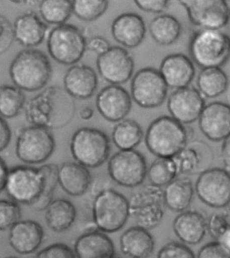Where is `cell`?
<instances>
[{"label": "cell", "mask_w": 230, "mask_h": 258, "mask_svg": "<svg viewBox=\"0 0 230 258\" xmlns=\"http://www.w3.org/2000/svg\"><path fill=\"white\" fill-rule=\"evenodd\" d=\"M24 110L28 122L49 130L69 124L76 108L73 98L64 89L50 86L27 101Z\"/></svg>", "instance_id": "1"}, {"label": "cell", "mask_w": 230, "mask_h": 258, "mask_svg": "<svg viewBox=\"0 0 230 258\" xmlns=\"http://www.w3.org/2000/svg\"><path fill=\"white\" fill-rule=\"evenodd\" d=\"M9 73L16 87L33 92L44 88L52 75V67L45 53L28 48L16 55L10 66Z\"/></svg>", "instance_id": "2"}, {"label": "cell", "mask_w": 230, "mask_h": 258, "mask_svg": "<svg viewBox=\"0 0 230 258\" xmlns=\"http://www.w3.org/2000/svg\"><path fill=\"white\" fill-rule=\"evenodd\" d=\"M5 190L10 199L19 204L31 206L37 199L45 205L53 200V194L47 192L41 168L17 166L9 170Z\"/></svg>", "instance_id": "3"}, {"label": "cell", "mask_w": 230, "mask_h": 258, "mask_svg": "<svg viewBox=\"0 0 230 258\" xmlns=\"http://www.w3.org/2000/svg\"><path fill=\"white\" fill-rule=\"evenodd\" d=\"M188 140V132L183 124L168 116L152 121L145 136L148 150L158 158H173L187 146Z\"/></svg>", "instance_id": "4"}, {"label": "cell", "mask_w": 230, "mask_h": 258, "mask_svg": "<svg viewBox=\"0 0 230 258\" xmlns=\"http://www.w3.org/2000/svg\"><path fill=\"white\" fill-rule=\"evenodd\" d=\"M189 50L192 59L201 68H220L229 59V37L220 30H200L192 36Z\"/></svg>", "instance_id": "5"}, {"label": "cell", "mask_w": 230, "mask_h": 258, "mask_svg": "<svg viewBox=\"0 0 230 258\" xmlns=\"http://www.w3.org/2000/svg\"><path fill=\"white\" fill-rule=\"evenodd\" d=\"M92 211L96 229L104 233L120 231L130 217L128 200L112 188L95 196Z\"/></svg>", "instance_id": "6"}, {"label": "cell", "mask_w": 230, "mask_h": 258, "mask_svg": "<svg viewBox=\"0 0 230 258\" xmlns=\"http://www.w3.org/2000/svg\"><path fill=\"white\" fill-rule=\"evenodd\" d=\"M110 139L98 128L83 127L73 134L70 152L77 163L87 168L100 167L108 160Z\"/></svg>", "instance_id": "7"}, {"label": "cell", "mask_w": 230, "mask_h": 258, "mask_svg": "<svg viewBox=\"0 0 230 258\" xmlns=\"http://www.w3.org/2000/svg\"><path fill=\"white\" fill-rule=\"evenodd\" d=\"M49 55L61 64H75L87 49V39L81 30L69 24L55 26L47 35Z\"/></svg>", "instance_id": "8"}, {"label": "cell", "mask_w": 230, "mask_h": 258, "mask_svg": "<svg viewBox=\"0 0 230 258\" xmlns=\"http://www.w3.org/2000/svg\"><path fill=\"white\" fill-rule=\"evenodd\" d=\"M129 214L136 226L150 230L158 227L164 216V189L154 184H146L131 196Z\"/></svg>", "instance_id": "9"}, {"label": "cell", "mask_w": 230, "mask_h": 258, "mask_svg": "<svg viewBox=\"0 0 230 258\" xmlns=\"http://www.w3.org/2000/svg\"><path fill=\"white\" fill-rule=\"evenodd\" d=\"M17 136L16 154L24 163L42 164L54 152L55 139L49 129L31 125L21 129Z\"/></svg>", "instance_id": "10"}, {"label": "cell", "mask_w": 230, "mask_h": 258, "mask_svg": "<svg viewBox=\"0 0 230 258\" xmlns=\"http://www.w3.org/2000/svg\"><path fill=\"white\" fill-rule=\"evenodd\" d=\"M108 168L113 181L124 187L139 186L147 174L145 158L134 150H120L113 155Z\"/></svg>", "instance_id": "11"}, {"label": "cell", "mask_w": 230, "mask_h": 258, "mask_svg": "<svg viewBox=\"0 0 230 258\" xmlns=\"http://www.w3.org/2000/svg\"><path fill=\"white\" fill-rule=\"evenodd\" d=\"M168 87L156 69H140L131 82V95L134 102L144 108L162 106L167 98Z\"/></svg>", "instance_id": "12"}, {"label": "cell", "mask_w": 230, "mask_h": 258, "mask_svg": "<svg viewBox=\"0 0 230 258\" xmlns=\"http://www.w3.org/2000/svg\"><path fill=\"white\" fill-rule=\"evenodd\" d=\"M195 190L199 199L213 208H224L229 204V171L225 168H209L199 174Z\"/></svg>", "instance_id": "13"}, {"label": "cell", "mask_w": 230, "mask_h": 258, "mask_svg": "<svg viewBox=\"0 0 230 258\" xmlns=\"http://www.w3.org/2000/svg\"><path fill=\"white\" fill-rule=\"evenodd\" d=\"M192 25L203 29L220 30L227 25L229 7L224 0H182Z\"/></svg>", "instance_id": "14"}, {"label": "cell", "mask_w": 230, "mask_h": 258, "mask_svg": "<svg viewBox=\"0 0 230 258\" xmlns=\"http://www.w3.org/2000/svg\"><path fill=\"white\" fill-rule=\"evenodd\" d=\"M97 67L101 77L112 85L126 83L133 74V57L126 49L120 46L110 47L99 55Z\"/></svg>", "instance_id": "15"}, {"label": "cell", "mask_w": 230, "mask_h": 258, "mask_svg": "<svg viewBox=\"0 0 230 258\" xmlns=\"http://www.w3.org/2000/svg\"><path fill=\"white\" fill-rule=\"evenodd\" d=\"M205 106L203 95L194 87L176 89L168 101V109L172 118L182 124H190L199 120Z\"/></svg>", "instance_id": "16"}, {"label": "cell", "mask_w": 230, "mask_h": 258, "mask_svg": "<svg viewBox=\"0 0 230 258\" xmlns=\"http://www.w3.org/2000/svg\"><path fill=\"white\" fill-rule=\"evenodd\" d=\"M132 106L130 94L119 85L104 87L97 95V110L109 122L122 120L130 113Z\"/></svg>", "instance_id": "17"}, {"label": "cell", "mask_w": 230, "mask_h": 258, "mask_svg": "<svg viewBox=\"0 0 230 258\" xmlns=\"http://www.w3.org/2000/svg\"><path fill=\"white\" fill-rule=\"evenodd\" d=\"M199 124L204 136L212 142H221L229 138V104L221 102L210 103L204 107Z\"/></svg>", "instance_id": "18"}, {"label": "cell", "mask_w": 230, "mask_h": 258, "mask_svg": "<svg viewBox=\"0 0 230 258\" xmlns=\"http://www.w3.org/2000/svg\"><path fill=\"white\" fill-rule=\"evenodd\" d=\"M44 237V230L39 222L21 220L10 229L9 242L18 253L29 255L40 247Z\"/></svg>", "instance_id": "19"}, {"label": "cell", "mask_w": 230, "mask_h": 258, "mask_svg": "<svg viewBox=\"0 0 230 258\" xmlns=\"http://www.w3.org/2000/svg\"><path fill=\"white\" fill-rule=\"evenodd\" d=\"M168 87L181 89L188 87L195 75L191 59L182 53L167 55L161 63L160 71Z\"/></svg>", "instance_id": "20"}, {"label": "cell", "mask_w": 230, "mask_h": 258, "mask_svg": "<svg viewBox=\"0 0 230 258\" xmlns=\"http://www.w3.org/2000/svg\"><path fill=\"white\" fill-rule=\"evenodd\" d=\"M98 78L91 67L85 64L71 67L63 77V89L73 98L87 100L94 95Z\"/></svg>", "instance_id": "21"}, {"label": "cell", "mask_w": 230, "mask_h": 258, "mask_svg": "<svg viewBox=\"0 0 230 258\" xmlns=\"http://www.w3.org/2000/svg\"><path fill=\"white\" fill-rule=\"evenodd\" d=\"M112 34L117 42L127 48H135L145 37V23L137 14H122L113 21Z\"/></svg>", "instance_id": "22"}, {"label": "cell", "mask_w": 230, "mask_h": 258, "mask_svg": "<svg viewBox=\"0 0 230 258\" xmlns=\"http://www.w3.org/2000/svg\"><path fill=\"white\" fill-rule=\"evenodd\" d=\"M16 41L28 48L38 46L47 35L48 26L35 13L23 14L13 25Z\"/></svg>", "instance_id": "23"}, {"label": "cell", "mask_w": 230, "mask_h": 258, "mask_svg": "<svg viewBox=\"0 0 230 258\" xmlns=\"http://www.w3.org/2000/svg\"><path fill=\"white\" fill-rule=\"evenodd\" d=\"M74 252L76 258H112L115 256V247L106 233L91 230L76 240Z\"/></svg>", "instance_id": "24"}, {"label": "cell", "mask_w": 230, "mask_h": 258, "mask_svg": "<svg viewBox=\"0 0 230 258\" xmlns=\"http://www.w3.org/2000/svg\"><path fill=\"white\" fill-rule=\"evenodd\" d=\"M58 183L69 196L79 197L86 194L93 182L88 168L77 162H65L58 166Z\"/></svg>", "instance_id": "25"}, {"label": "cell", "mask_w": 230, "mask_h": 258, "mask_svg": "<svg viewBox=\"0 0 230 258\" xmlns=\"http://www.w3.org/2000/svg\"><path fill=\"white\" fill-rule=\"evenodd\" d=\"M173 229L178 239L184 243L197 245L207 233V220L199 212H182L174 219Z\"/></svg>", "instance_id": "26"}, {"label": "cell", "mask_w": 230, "mask_h": 258, "mask_svg": "<svg viewBox=\"0 0 230 258\" xmlns=\"http://www.w3.org/2000/svg\"><path fill=\"white\" fill-rule=\"evenodd\" d=\"M120 244L123 254L131 258L149 257L155 249L151 234L138 226L126 230L121 235Z\"/></svg>", "instance_id": "27"}, {"label": "cell", "mask_w": 230, "mask_h": 258, "mask_svg": "<svg viewBox=\"0 0 230 258\" xmlns=\"http://www.w3.org/2000/svg\"><path fill=\"white\" fill-rule=\"evenodd\" d=\"M77 216L76 207L64 198L53 199L45 210L47 227L56 233L67 231L74 223Z\"/></svg>", "instance_id": "28"}, {"label": "cell", "mask_w": 230, "mask_h": 258, "mask_svg": "<svg viewBox=\"0 0 230 258\" xmlns=\"http://www.w3.org/2000/svg\"><path fill=\"white\" fill-rule=\"evenodd\" d=\"M172 159L178 174H201L209 169L213 157L209 152L203 153L195 147L186 146Z\"/></svg>", "instance_id": "29"}, {"label": "cell", "mask_w": 230, "mask_h": 258, "mask_svg": "<svg viewBox=\"0 0 230 258\" xmlns=\"http://www.w3.org/2000/svg\"><path fill=\"white\" fill-rule=\"evenodd\" d=\"M194 197V187L190 178H175L164 190L165 205L172 211H185L191 204Z\"/></svg>", "instance_id": "30"}, {"label": "cell", "mask_w": 230, "mask_h": 258, "mask_svg": "<svg viewBox=\"0 0 230 258\" xmlns=\"http://www.w3.org/2000/svg\"><path fill=\"white\" fill-rule=\"evenodd\" d=\"M148 29L152 39L159 45L166 46L177 41L182 31L181 24L170 15H162L154 18Z\"/></svg>", "instance_id": "31"}, {"label": "cell", "mask_w": 230, "mask_h": 258, "mask_svg": "<svg viewBox=\"0 0 230 258\" xmlns=\"http://www.w3.org/2000/svg\"><path fill=\"white\" fill-rule=\"evenodd\" d=\"M200 93L207 98H215L225 92L228 77L220 68L203 69L197 78Z\"/></svg>", "instance_id": "32"}, {"label": "cell", "mask_w": 230, "mask_h": 258, "mask_svg": "<svg viewBox=\"0 0 230 258\" xmlns=\"http://www.w3.org/2000/svg\"><path fill=\"white\" fill-rule=\"evenodd\" d=\"M143 132L141 126L133 120H122L113 130L112 140L120 150H134L141 143Z\"/></svg>", "instance_id": "33"}, {"label": "cell", "mask_w": 230, "mask_h": 258, "mask_svg": "<svg viewBox=\"0 0 230 258\" xmlns=\"http://www.w3.org/2000/svg\"><path fill=\"white\" fill-rule=\"evenodd\" d=\"M27 102L23 90L13 85L0 86V116L13 118L21 114Z\"/></svg>", "instance_id": "34"}, {"label": "cell", "mask_w": 230, "mask_h": 258, "mask_svg": "<svg viewBox=\"0 0 230 258\" xmlns=\"http://www.w3.org/2000/svg\"><path fill=\"white\" fill-rule=\"evenodd\" d=\"M39 11L45 23L55 26L63 25L72 14V1L43 0L39 3Z\"/></svg>", "instance_id": "35"}, {"label": "cell", "mask_w": 230, "mask_h": 258, "mask_svg": "<svg viewBox=\"0 0 230 258\" xmlns=\"http://www.w3.org/2000/svg\"><path fill=\"white\" fill-rule=\"evenodd\" d=\"M148 180L155 186H166L177 177V167L172 158H158L147 170Z\"/></svg>", "instance_id": "36"}, {"label": "cell", "mask_w": 230, "mask_h": 258, "mask_svg": "<svg viewBox=\"0 0 230 258\" xmlns=\"http://www.w3.org/2000/svg\"><path fill=\"white\" fill-rule=\"evenodd\" d=\"M106 0H75L72 1V13L83 21H95L108 9Z\"/></svg>", "instance_id": "37"}, {"label": "cell", "mask_w": 230, "mask_h": 258, "mask_svg": "<svg viewBox=\"0 0 230 258\" xmlns=\"http://www.w3.org/2000/svg\"><path fill=\"white\" fill-rule=\"evenodd\" d=\"M207 231L216 241L229 247V214H212L207 221Z\"/></svg>", "instance_id": "38"}, {"label": "cell", "mask_w": 230, "mask_h": 258, "mask_svg": "<svg viewBox=\"0 0 230 258\" xmlns=\"http://www.w3.org/2000/svg\"><path fill=\"white\" fill-rule=\"evenodd\" d=\"M22 210L13 200H0V231H7L20 221Z\"/></svg>", "instance_id": "39"}, {"label": "cell", "mask_w": 230, "mask_h": 258, "mask_svg": "<svg viewBox=\"0 0 230 258\" xmlns=\"http://www.w3.org/2000/svg\"><path fill=\"white\" fill-rule=\"evenodd\" d=\"M157 258H196L188 246L178 242L166 244L158 252Z\"/></svg>", "instance_id": "40"}, {"label": "cell", "mask_w": 230, "mask_h": 258, "mask_svg": "<svg viewBox=\"0 0 230 258\" xmlns=\"http://www.w3.org/2000/svg\"><path fill=\"white\" fill-rule=\"evenodd\" d=\"M34 258H76L74 250L66 244L53 243L41 249Z\"/></svg>", "instance_id": "41"}, {"label": "cell", "mask_w": 230, "mask_h": 258, "mask_svg": "<svg viewBox=\"0 0 230 258\" xmlns=\"http://www.w3.org/2000/svg\"><path fill=\"white\" fill-rule=\"evenodd\" d=\"M15 40L13 25L7 18L0 15V55L7 52Z\"/></svg>", "instance_id": "42"}, {"label": "cell", "mask_w": 230, "mask_h": 258, "mask_svg": "<svg viewBox=\"0 0 230 258\" xmlns=\"http://www.w3.org/2000/svg\"><path fill=\"white\" fill-rule=\"evenodd\" d=\"M196 258H230L229 247L219 241L211 242L201 248Z\"/></svg>", "instance_id": "43"}, {"label": "cell", "mask_w": 230, "mask_h": 258, "mask_svg": "<svg viewBox=\"0 0 230 258\" xmlns=\"http://www.w3.org/2000/svg\"><path fill=\"white\" fill-rule=\"evenodd\" d=\"M134 3L142 11L146 13L160 14L167 9L168 0H136Z\"/></svg>", "instance_id": "44"}, {"label": "cell", "mask_w": 230, "mask_h": 258, "mask_svg": "<svg viewBox=\"0 0 230 258\" xmlns=\"http://www.w3.org/2000/svg\"><path fill=\"white\" fill-rule=\"evenodd\" d=\"M110 47L109 41L102 37H93L89 41H87V49L99 55L104 53Z\"/></svg>", "instance_id": "45"}, {"label": "cell", "mask_w": 230, "mask_h": 258, "mask_svg": "<svg viewBox=\"0 0 230 258\" xmlns=\"http://www.w3.org/2000/svg\"><path fill=\"white\" fill-rule=\"evenodd\" d=\"M11 139V129L5 119L0 116V152L9 146Z\"/></svg>", "instance_id": "46"}, {"label": "cell", "mask_w": 230, "mask_h": 258, "mask_svg": "<svg viewBox=\"0 0 230 258\" xmlns=\"http://www.w3.org/2000/svg\"><path fill=\"white\" fill-rule=\"evenodd\" d=\"M223 145L221 148V157L223 159L224 165H225V169L229 171L230 164V144L229 138L226 139L223 141Z\"/></svg>", "instance_id": "47"}, {"label": "cell", "mask_w": 230, "mask_h": 258, "mask_svg": "<svg viewBox=\"0 0 230 258\" xmlns=\"http://www.w3.org/2000/svg\"><path fill=\"white\" fill-rule=\"evenodd\" d=\"M9 170V168H8L5 161L0 157V192L5 190L6 181H7Z\"/></svg>", "instance_id": "48"}, {"label": "cell", "mask_w": 230, "mask_h": 258, "mask_svg": "<svg viewBox=\"0 0 230 258\" xmlns=\"http://www.w3.org/2000/svg\"><path fill=\"white\" fill-rule=\"evenodd\" d=\"M94 114V111L91 107L85 106L84 108L81 109L80 112L81 118L84 120H89L92 118Z\"/></svg>", "instance_id": "49"}, {"label": "cell", "mask_w": 230, "mask_h": 258, "mask_svg": "<svg viewBox=\"0 0 230 258\" xmlns=\"http://www.w3.org/2000/svg\"><path fill=\"white\" fill-rule=\"evenodd\" d=\"M5 258H19V257H16V256H9V257H5Z\"/></svg>", "instance_id": "50"}, {"label": "cell", "mask_w": 230, "mask_h": 258, "mask_svg": "<svg viewBox=\"0 0 230 258\" xmlns=\"http://www.w3.org/2000/svg\"><path fill=\"white\" fill-rule=\"evenodd\" d=\"M112 258H118V257H116V256H114V257H113Z\"/></svg>", "instance_id": "51"}]
</instances>
